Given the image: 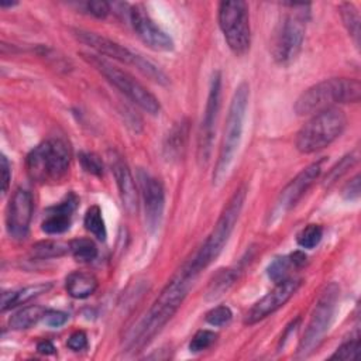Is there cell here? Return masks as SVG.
I'll return each instance as SVG.
<instances>
[{
  "mask_svg": "<svg viewBox=\"0 0 361 361\" xmlns=\"http://www.w3.org/2000/svg\"><path fill=\"white\" fill-rule=\"evenodd\" d=\"M195 276L196 275L192 274V271L185 264L179 272L168 282L152 306L131 331V336L127 338L126 347L128 351L142 350L161 331V329L169 322V319L182 305Z\"/></svg>",
  "mask_w": 361,
  "mask_h": 361,
  "instance_id": "1",
  "label": "cell"
},
{
  "mask_svg": "<svg viewBox=\"0 0 361 361\" xmlns=\"http://www.w3.org/2000/svg\"><path fill=\"white\" fill-rule=\"evenodd\" d=\"M361 83L354 78H331L307 87L295 102L298 116L316 114L333 107L334 103H358Z\"/></svg>",
  "mask_w": 361,
  "mask_h": 361,
  "instance_id": "2",
  "label": "cell"
},
{
  "mask_svg": "<svg viewBox=\"0 0 361 361\" xmlns=\"http://www.w3.org/2000/svg\"><path fill=\"white\" fill-rule=\"evenodd\" d=\"M247 189L245 186H240L233 196L228 199L226 206L223 207L212 233L203 243V245L199 248V251L195 254V257L186 262L188 268L192 271V274L197 275L203 268H206L224 248L230 234L233 233L235 223L240 217L241 209L244 206Z\"/></svg>",
  "mask_w": 361,
  "mask_h": 361,
  "instance_id": "3",
  "label": "cell"
},
{
  "mask_svg": "<svg viewBox=\"0 0 361 361\" xmlns=\"http://www.w3.org/2000/svg\"><path fill=\"white\" fill-rule=\"evenodd\" d=\"M248 97H250V87L245 82H243L241 85L237 86L228 106L220 151H219L217 162L213 172V185H220L223 182V179L226 178L231 166L234 155L238 149L243 128H244Z\"/></svg>",
  "mask_w": 361,
  "mask_h": 361,
  "instance_id": "4",
  "label": "cell"
},
{
  "mask_svg": "<svg viewBox=\"0 0 361 361\" xmlns=\"http://www.w3.org/2000/svg\"><path fill=\"white\" fill-rule=\"evenodd\" d=\"M285 6L289 7V11L278 24L271 44L272 58L281 65L290 63L300 52L310 14L309 4L286 3Z\"/></svg>",
  "mask_w": 361,
  "mask_h": 361,
  "instance_id": "5",
  "label": "cell"
},
{
  "mask_svg": "<svg viewBox=\"0 0 361 361\" xmlns=\"http://www.w3.org/2000/svg\"><path fill=\"white\" fill-rule=\"evenodd\" d=\"M69 164V145L56 138L47 140L34 147L25 159L28 176L38 183L59 182L68 173Z\"/></svg>",
  "mask_w": 361,
  "mask_h": 361,
  "instance_id": "6",
  "label": "cell"
},
{
  "mask_svg": "<svg viewBox=\"0 0 361 361\" xmlns=\"http://www.w3.org/2000/svg\"><path fill=\"white\" fill-rule=\"evenodd\" d=\"M347 124V117L337 107L316 113L296 134L295 145L302 154H313L329 147L341 135Z\"/></svg>",
  "mask_w": 361,
  "mask_h": 361,
  "instance_id": "7",
  "label": "cell"
},
{
  "mask_svg": "<svg viewBox=\"0 0 361 361\" xmlns=\"http://www.w3.org/2000/svg\"><path fill=\"white\" fill-rule=\"evenodd\" d=\"M83 59L94 66L114 87H117L126 97H128L133 103L141 107L144 111L149 114H158L159 111V102L158 99L134 76L128 72L117 68L111 62L106 61L100 55L94 54H82Z\"/></svg>",
  "mask_w": 361,
  "mask_h": 361,
  "instance_id": "8",
  "label": "cell"
},
{
  "mask_svg": "<svg viewBox=\"0 0 361 361\" xmlns=\"http://www.w3.org/2000/svg\"><path fill=\"white\" fill-rule=\"evenodd\" d=\"M340 296V288L337 283L331 282L326 285V288L322 290L319 299L316 300V305L312 310L309 323L305 329V333L300 338V343L298 345V357H306L309 355L323 340L326 331L329 330V326L333 320L337 302Z\"/></svg>",
  "mask_w": 361,
  "mask_h": 361,
  "instance_id": "9",
  "label": "cell"
},
{
  "mask_svg": "<svg viewBox=\"0 0 361 361\" xmlns=\"http://www.w3.org/2000/svg\"><path fill=\"white\" fill-rule=\"evenodd\" d=\"M219 25L233 54L241 56L248 52L251 44V31L247 3L241 0L220 3Z\"/></svg>",
  "mask_w": 361,
  "mask_h": 361,
  "instance_id": "10",
  "label": "cell"
},
{
  "mask_svg": "<svg viewBox=\"0 0 361 361\" xmlns=\"http://www.w3.org/2000/svg\"><path fill=\"white\" fill-rule=\"evenodd\" d=\"M322 171V161L313 162L305 169H302L279 193L276 197L269 214H268V224L278 221L283 217L296 203L302 199L306 190L312 186V183L317 179Z\"/></svg>",
  "mask_w": 361,
  "mask_h": 361,
  "instance_id": "11",
  "label": "cell"
},
{
  "mask_svg": "<svg viewBox=\"0 0 361 361\" xmlns=\"http://www.w3.org/2000/svg\"><path fill=\"white\" fill-rule=\"evenodd\" d=\"M220 96H221V75L220 72H214L210 80L207 102H206L204 114H203L199 138H197V159L200 164H206L210 158L216 120L220 110Z\"/></svg>",
  "mask_w": 361,
  "mask_h": 361,
  "instance_id": "12",
  "label": "cell"
},
{
  "mask_svg": "<svg viewBox=\"0 0 361 361\" xmlns=\"http://www.w3.org/2000/svg\"><path fill=\"white\" fill-rule=\"evenodd\" d=\"M300 286V279L296 278H288L276 286L269 290L265 296H262L245 314L244 323L245 324H255L259 320L265 319L271 313L276 312L279 307H282L298 290Z\"/></svg>",
  "mask_w": 361,
  "mask_h": 361,
  "instance_id": "13",
  "label": "cell"
},
{
  "mask_svg": "<svg viewBox=\"0 0 361 361\" xmlns=\"http://www.w3.org/2000/svg\"><path fill=\"white\" fill-rule=\"evenodd\" d=\"M34 210L32 196L25 189H16L6 209V227L13 238L23 240L28 234Z\"/></svg>",
  "mask_w": 361,
  "mask_h": 361,
  "instance_id": "14",
  "label": "cell"
},
{
  "mask_svg": "<svg viewBox=\"0 0 361 361\" xmlns=\"http://www.w3.org/2000/svg\"><path fill=\"white\" fill-rule=\"evenodd\" d=\"M130 20L138 38L151 49H155V51L173 49L172 38L151 20V17L145 13L144 8H141L140 6L131 7Z\"/></svg>",
  "mask_w": 361,
  "mask_h": 361,
  "instance_id": "15",
  "label": "cell"
},
{
  "mask_svg": "<svg viewBox=\"0 0 361 361\" xmlns=\"http://www.w3.org/2000/svg\"><path fill=\"white\" fill-rule=\"evenodd\" d=\"M73 35L76 39H79L82 44L90 47L93 51L97 52L100 56H107L113 58L118 62L127 63V65H134L135 68L138 66V62L141 59L140 55L131 52L126 47L103 37L92 31H85V30H73Z\"/></svg>",
  "mask_w": 361,
  "mask_h": 361,
  "instance_id": "16",
  "label": "cell"
},
{
  "mask_svg": "<svg viewBox=\"0 0 361 361\" xmlns=\"http://www.w3.org/2000/svg\"><path fill=\"white\" fill-rule=\"evenodd\" d=\"M138 180L144 200L147 224L151 230H155L161 221L165 204L164 186L157 178L151 176L148 172L144 171L138 172Z\"/></svg>",
  "mask_w": 361,
  "mask_h": 361,
  "instance_id": "17",
  "label": "cell"
},
{
  "mask_svg": "<svg viewBox=\"0 0 361 361\" xmlns=\"http://www.w3.org/2000/svg\"><path fill=\"white\" fill-rule=\"evenodd\" d=\"M109 159H110L111 171L116 178L123 207L127 210L128 214H133L137 212V207H138V196H137V188H135V182L131 175V171L126 164V161L118 154L113 152Z\"/></svg>",
  "mask_w": 361,
  "mask_h": 361,
  "instance_id": "18",
  "label": "cell"
},
{
  "mask_svg": "<svg viewBox=\"0 0 361 361\" xmlns=\"http://www.w3.org/2000/svg\"><path fill=\"white\" fill-rule=\"evenodd\" d=\"M78 202V197L73 193H69L59 204L49 207L45 212V219L41 224L42 231L47 234H61L66 231L71 226V219Z\"/></svg>",
  "mask_w": 361,
  "mask_h": 361,
  "instance_id": "19",
  "label": "cell"
},
{
  "mask_svg": "<svg viewBox=\"0 0 361 361\" xmlns=\"http://www.w3.org/2000/svg\"><path fill=\"white\" fill-rule=\"evenodd\" d=\"M189 133V124L186 120L176 123L168 133L164 142V157L166 161H178L185 149Z\"/></svg>",
  "mask_w": 361,
  "mask_h": 361,
  "instance_id": "20",
  "label": "cell"
},
{
  "mask_svg": "<svg viewBox=\"0 0 361 361\" xmlns=\"http://www.w3.org/2000/svg\"><path fill=\"white\" fill-rule=\"evenodd\" d=\"M52 283H37L31 286H25L18 290H4L1 293V312H6L11 307H16L18 305H24L30 302L31 299L48 292L51 289Z\"/></svg>",
  "mask_w": 361,
  "mask_h": 361,
  "instance_id": "21",
  "label": "cell"
},
{
  "mask_svg": "<svg viewBox=\"0 0 361 361\" xmlns=\"http://www.w3.org/2000/svg\"><path fill=\"white\" fill-rule=\"evenodd\" d=\"M306 262V255L300 251H295L290 255L286 257H278L275 258L269 267H268V276L272 282L279 283L288 278H290V269L292 268H299L305 265Z\"/></svg>",
  "mask_w": 361,
  "mask_h": 361,
  "instance_id": "22",
  "label": "cell"
},
{
  "mask_svg": "<svg viewBox=\"0 0 361 361\" xmlns=\"http://www.w3.org/2000/svg\"><path fill=\"white\" fill-rule=\"evenodd\" d=\"M66 292L75 299H85L97 289V279L93 274L75 271L66 276Z\"/></svg>",
  "mask_w": 361,
  "mask_h": 361,
  "instance_id": "23",
  "label": "cell"
},
{
  "mask_svg": "<svg viewBox=\"0 0 361 361\" xmlns=\"http://www.w3.org/2000/svg\"><path fill=\"white\" fill-rule=\"evenodd\" d=\"M45 309L38 305H30L17 310L10 319L8 326L13 330H25L34 326L39 319H44Z\"/></svg>",
  "mask_w": 361,
  "mask_h": 361,
  "instance_id": "24",
  "label": "cell"
},
{
  "mask_svg": "<svg viewBox=\"0 0 361 361\" xmlns=\"http://www.w3.org/2000/svg\"><path fill=\"white\" fill-rule=\"evenodd\" d=\"M69 252L79 262H90L97 257V247L90 238H75L69 243Z\"/></svg>",
  "mask_w": 361,
  "mask_h": 361,
  "instance_id": "25",
  "label": "cell"
},
{
  "mask_svg": "<svg viewBox=\"0 0 361 361\" xmlns=\"http://www.w3.org/2000/svg\"><path fill=\"white\" fill-rule=\"evenodd\" d=\"M237 274L233 269H220L210 281L207 289V299H216L221 296L235 281Z\"/></svg>",
  "mask_w": 361,
  "mask_h": 361,
  "instance_id": "26",
  "label": "cell"
},
{
  "mask_svg": "<svg viewBox=\"0 0 361 361\" xmlns=\"http://www.w3.org/2000/svg\"><path fill=\"white\" fill-rule=\"evenodd\" d=\"M85 227L87 231H90L97 240L104 241L106 240V226H104V220L102 216V210L99 206H90L86 213H85V219H83Z\"/></svg>",
  "mask_w": 361,
  "mask_h": 361,
  "instance_id": "27",
  "label": "cell"
},
{
  "mask_svg": "<svg viewBox=\"0 0 361 361\" xmlns=\"http://www.w3.org/2000/svg\"><path fill=\"white\" fill-rule=\"evenodd\" d=\"M69 251V244H63L59 241H39L31 247V254L35 258L47 259V258H55V257H62Z\"/></svg>",
  "mask_w": 361,
  "mask_h": 361,
  "instance_id": "28",
  "label": "cell"
},
{
  "mask_svg": "<svg viewBox=\"0 0 361 361\" xmlns=\"http://www.w3.org/2000/svg\"><path fill=\"white\" fill-rule=\"evenodd\" d=\"M340 16L348 31V34L354 38L355 44L360 42V14L353 3L340 4Z\"/></svg>",
  "mask_w": 361,
  "mask_h": 361,
  "instance_id": "29",
  "label": "cell"
},
{
  "mask_svg": "<svg viewBox=\"0 0 361 361\" xmlns=\"http://www.w3.org/2000/svg\"><path fill=\"white\" fill-rule=\"evenodd\" d=\"M323 237V228L319 224H307L305 228L300 230V233L298 234V244L302 248H307L312 250L314 248L320 240Z\"/></svg>",
  "mask_w": 361,
  "mask_h": 361,
  "instance_id": "30",
  "label": "cell"
},
{
  "mask_svg": "<svg viewBox=\"0 0 361 361\" xmlns=\"http://www.w3.org/2000/svg\"><path fill=\"white\" fill-rule=\"evenodd\" d=\"M355 161H357V155H354V154L345 155L340 162H337V164L330 169V172L327 173V176H326V179H324V185H326V186H330V185H333L336 180H338V179L347 172V169H350V168L354 165Z\"/></svg>",
  "mask_w": 361,
  "mask_h": 361,
  "instance_id": "31",
  "label": "cell"
},
{
  "mask_svg": "<svg viewBox=\"0 0 361 361\" xmlns=\"http://www.w3.org/2000/svg\"><path fill=\"white\" fill-rule=\"evenodd\" d=\"M217 338V334L210 330H199L189 343V350L192 353H200L209 348Z\"/></svg>",
  "mask_w": 361,
  "mask_h": 361,
  "instance_id": "32",
  "label": "cell"
},
{
  "mask_svg": "<svg viewBox=\"0 0 361 361\" xmlns=\"http://www.w3.org/2000/svg\"><path fill=\"white\" fill-rule=\"evenodd\" d=\"M360 351V340L354 338V340H348L345 343H343L340 347H337V350L334 351V354L330 357V360H343V361H353L357 358Z\"/></svg>",
  "mask_w": 361,
  "mask_h": 361,
  "instance_id": "33",
  "label": "cell"
},
{
  "mask_svg": "<svg viewBox=\"0 0 361 361\" xmlns=\"http://www.w3.org/2000/svg\"><path fill=\"white\" fill-rule=\"evenodd\" d=\"M79 161L83 169L92 175L102 176L103 175V162L102 158L94 152H80Z\"/></svg>",
  "mask_w": 361,
  "mask_h": 361,
  "instance_id": "34",
  "label": "cell"
},
{
  "mask_svg": "<svg viewBox=\"0 0 361 361\" xmlns=\"http://www.w3.org/2000/svg\"><path fill=\"white\" fill-rule=\"evenodd\" d=\"M231 317L233 313L227 306H216L206 313V322L212 326H224L231 320Z\"/></svg>",
  "mask_w": 361,
  "mask_h": 361,
  "instance_id": "35",
  "label": "cell"
},
{
  "mask_svg": "<svg viewBox=\"0 0 361 361\" xmlns=\"http://www.w3.org/2000/svg\"><path fill=\"white\" fill-rule=\"evenodd\" d=\"M66 345L72 350V351H80V350H85L87 347V337H86V333L82 331V330H76L73 331L68 341H66Z\"/></svg>",
  "mask_w": 361,
  "mask_h": 361,
  "instance_id": "36",
  "label": "cell"
},
{
  "mask_svg": "<svg viewBox=\"0 0 361 361\" xmlns=\"http://www.w3.org/2000/svg\"><path fill=\"white\" fill-rule=\"evenodd\" d=\"M87 7V11L97 17V18H104L107 17V14L110 13V4L107 1H102V0H93V1H89L86 4Z\"/></svg>",
  "mask_w": 361,
  "mask_h": 361,
  "instance_id": "37",
  "label": "cell"
},
{
  "mask_svg": "<svg viewBox=\"0 0 361 361\" xmlns=\"http://www.w3.org/2000/svg\"><path fill=\"white\" fill-rule=\"evenodd\" d=\"M343 197L345 200H357L360 197V175H355L343 189Z\"/></svg>",
  "mask_w": 361,
  "mask_h": 361,
  "instance_id": "38",
  "label": "cell"
},
{
  "mask_svg": "<svg viewBox=\"0 0 361 361\" xmlns=\"http://www.w3.org/2000/svg\"><path fill=\"white\" fill-rule=\"evenodd\" d=\"M68 320V314L59 310H47L44 314V322L51 327H59L65 324Z\"/></svg>",
  "mask_w": 361,
  "mask_h": 361,
  "instance_id": "39",
  "label": "cell"
},
{
  "mask_svg": "<svg viewBox=\"0 0 361 361\" xmlns=\"http://www.w3.org/2000/svg\"><path fill=\"white\" fill-rule=\"evenodd\" d=\"M11 179V171H10V164L6 158V155H1L0 158V182H1V193L4 195L8 189Z\"/></svg>",
  "mask_w": 361,
  "mask_h": 361,
  "instance_id": "40",
  "label": "cell"
},
{
  "mask_svg": "<svg viewBox=\"0 0 361 361\" xmlns=\"http://www.w3.org/2000/svg\"><path fill=\"white\" fill-rule=\"evenodd\" d=\"M37 350L38 353L41 354H45V355H49V354H54L55 353V347L54 344L49 341V340H42L37 344Z\"/></svg>",
  "mask_w": 361,
  "mask_h": 361,
  "instance_id": "41",
  "label": "cell"
}]
</instances>
